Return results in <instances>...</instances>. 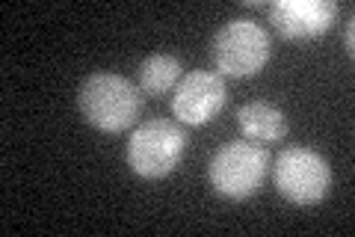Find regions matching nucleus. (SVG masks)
Returning a JSON list of instances; mask_svg holds the SVG:
<instances>
[{"instance_id": "nucleus-7", "label": "nucleus", "mask_w": 355, "mask_h": 237, "mask_svg": "<svg viewBox=\"0 0 355 237\" xmlns=\"http://www.w3.org/2000/svg\"><path fill=\"white\" fill-rule=\"evenodd\" d=\"M340 6L335 0H275L270 6V24L287 42H311L326 36Z\"/></svg>"}, {"instance_id": "nucleus-9", "label": "nucleus", "mask_w": 355, "mask_h": 237, "mask_svg": "<svg viewBox=\"0 0 355 237\" xmlns=\"http://www.w3.org/2000/svg\"><path fill=\"white\" fill-rule=\"evenodd\" d=\"M181 77H184V65L175 54H151L139 65V89L154 98L175 92Z\"/></svg>"}, {"instance_id": "nucleus-8", "label": "nucleus", "mask_w": 355, "mask_h": 237, "mask_svg": "<svg viewBox=\"0 0 355 237\" xmlns=\"http://www.w3.org/2000/svg\"><path fill=\"white\" fill-rule=\"evenodd\" d=\"M237 125L252 142H279L287 133L284 113L270 101H249L237 110Z\"/></svg>"}, {"instance_id": "nucleus-10", "label": "nucleus", "mask_w": 355, "mask_h": 237, "mask_svg": "<svg viewBox=\"0 0 355 237\" xmlns=\"http://www.w3.org/2000/svg\"><path fill=\"white\" fill-rule=\"evenodd\" d=\"M352 30H355V21L352 15L347 18V33H343V48H347V54L352 56V48H355V42H352Z\"/></svg>"}, {"instance_id": "nucleus-6", "label": "nucleus", "mask_w": 355, "mask_h": 237, "mask_svg": "<svg viewBox=\"0 0 355 237\" xmlns=\"http://www.w3.org/2000/svg\"><path fill=\"white\" fill-rule=\"evenodd\" d=\"M228 104L225 77L216 72H187L172 92V113L181 125H207Z\"/></svg>"}, {"instance_id": "nucleus-5", "label": "nucleus", "mask_w": 355, "mask_h": 237, "mask_svg": "<svg viewBox=\"0 0 355 237\" xmlns=\"http://www.w3.org/2000/svg\"><path fill=\"white\" fill-rule=\"evenodd\" d=\"M187 152V131L169 119H148L130 131L128 166L139 178H163L181 163Z\"/></svg>"}, {"instance_id": "nucleus-1", "label": "nucleus", "mask_w": 355, "mask_h": 237, "mask_svg": "<svg viewBox=\"0 0 355 237\" xmlns=\"http://www.w3.org/2000/svg\"><path fill=\"white\" fill-rule=\"evenodd\" d=\"M77 107L98 131H128L142 113V89L125 74L92 72L77 89Z\"/></svg>"}, {"instance_id": "nucleus-4", "label": "nucleus", "mask_w": 355, "mask_h": 237, "mask_svg": "<svg viewBox=\"0 0 355 237\" xmlns=\"http://www.w3.org/2000/svg\"><path fill=\"white\" fill-rule=\"evenodd\" d=\"M272 181L282 199H287L291 205L311 208L329 196L331 166L320 152L305 149V145H291L275 157Z\"/></svg>"}, {"instance_id": "nucleus-3", "label": "nucleus", "mask_w": 355, "mask_h": 237, "mask_svg": "<svg viewBox=\"0 0 355 237\" xmlns=\"http://www.w3.org/2000/svg\"><path fill=\"white\" fill-rule=\"evenodd\" d=\"M270 172V154L252 140H231L210 157L207 178L222 199L243 202L254 196Z\"/></svg>"}, {"instance_id": "nucleus-2", "label": "nucleus", "mask_w": 355, "mask_h": 237, "mask_svg": "<svg viewBox=\"0 0 355 237\" xmlns=\"http://www.w3.org/2000/svg\"><path fill=\"white\" fill-rule=\"evenodd\" d=\"M272 56V42L254 18H231L225 21L214 42H210V60L222 77H254Z\"/></svg>"}]
</instances>
